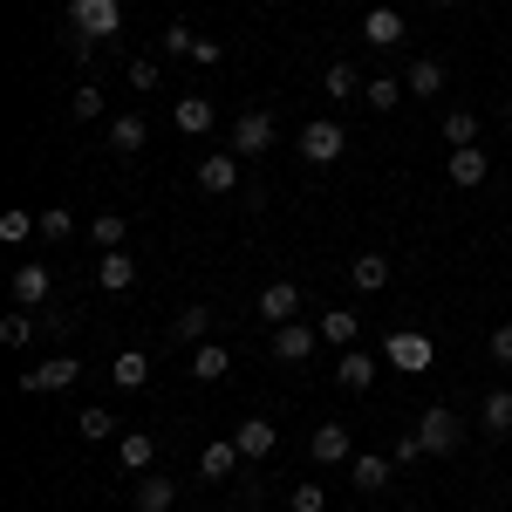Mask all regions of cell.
Segmentation results:
<instances>
[{
	"instance_id": "6da1fadb",
	"label": "cell",
	"mask_w": 512,
	"mask_h": 512,
	"mask_svg": "<svg viewBox=\"0 0 512 512\" xmlns=\"http://www.w3.org/2000/svg\"><path fill=\"white\" fill-rule=\"evenodd\" d=\"M69 28L89 41H117L123 28V0H69Z\"/></svg>"
},
{
	"instance_id": "7a4b0ae2",
	"label": "cell",
	"mask_w": 512,
	"mask_h": 512,
	"mask_svg": "<svg viewBox=\"0 0 512 512\" xmlns=\"http://www.w3.org/2000/svg\"><path fill=\"white\" fill-rule=\"evenodd\" d=\"M417 437H424V458H451V451L465 444V424H458V410L431 403V410L417 417Z\"/></svg>"
},
{
	"instance_id": "3957f363",
	"label": "cell",
	"mask_w": 512,
	"mask_h": 512,
	"mask_svg": "<svg viewBox=\"0 0 512 512\" xmlns=\"http://www.w3.org/2000/svg\"><path fill=\"white\" fill-rule=\"evenodd\" d=\"M383 362H390V369H417V376H424V369L437 362V342L424 335V328H390V342H383Z\"/></svg>"
},
{
	"instance_id": "277c9868",
	"label": "cell",
	"mask_w": 512,
	"mask_h": 512,
	"mask_svg": "<svg viewBox=\"0 0 512 512\" xmlns=\"http://www.w3.org/2000/svg\"><path fill=\"white\" fill-rule=\"evenodd\" d=\"M69 383H82V362H76V355H48L41 369H21V390H28V396L69 390Z\"/></svg>"
},
{
	"instance_id": "5b68a950",
	"label": "cell",
	"mask_w": 512,
	"mask_h": 512,
	"mask_svg": "<svg viewBox=\"0 0 512 512\" xmlns=\"http://www.w3.org/2000/svg\"><path fill=\"white\" fill-rule=\"evenodd\" d=\"M226 151H239V158H260V151H274V117H267V110H246V117H233V137H226Z\"/></svg>"
},
{
	"instance_id": "8992f818",
	"label": "cell",
	"mask_w": 512,
	"mask_h": 512,
	"mask_svg": "<svg viewBox=\"0 0 512 512\" xmlns=\"http://www.w3.org/2000/svg\"><path fill=\"white\" fill-rule=\"evenodd\" d=\"M342 151H349V137H342V123H335V117H315L308 130H301V158H308V164H335Z\"/></svg>"
},
{
	"instance_id": "52a82bcc",
	"label": "cell",
	"mask_w": 512,
	"mask_h": 512,
	"mask_svg": "<svg viewBox=\"0 0 512 512\" xmlns=\"http://www.w3.org/2000/svg\"><path fill=\"white\" fill-rule=\"evenodd\" d=\"M198 192H212V198L239 192V151H205L198 158Z\"/></svg>"
},
{
	"instance_id": "ba28073f",
	"label": "cell",
	"mask_w": 512,
	"mask_h": 512,
	"mask_svg": "<svg viewBox=\"0 0 512 512\" xmlns=\"http://www.w3.org/2000/svg\"><path fill=\"white\" fill-rule=\"evenodd\" d=\"M48 287H55V274H48L41 260H21V267H14V280H7L14 308H41V301H48Z\"/></svg>"
},
{
	"instance_id": "9c48e42d",
	"label": "cell",
	"mask_w": 512,
	"mask_h": 512,
	"mask_svg": "<svg viewBox=\"0 0 512 512\" xmlns=\"http://www.w3.org/2000/svg\"><path fill=\"white\" fill-rule=\"evenodd\" d=\"M260 321H274V328L301 321V287H294V280H267V287H260Z\"/></svg>"
},
{
	"instance_id": "30bf717a",
	"label": "cell",
	"mask_w": 512,
	"mask_h": 512,
	"mask_svg": "<svg viewBox=\"0 0 512 512\" xmlns=\"http://www.w3.org/2000/svg\"><path fill=\"white\" fill-rule=\"evenodd\" d=\"M308 451H315V465H349L355 458L349 424H315V431H308Z\"/></svg>"
},
{
	"instance_id": "8fae6325",
	"label": "cell",
	"mask_w": 512,
	"mask_h": 512,
	"mask_svg": "<svg viewBox=\"0 0 512 512\" xmlns=\"http://www.w3.org/2000/svg\"><path fill=\"white\" fill-rule=\"evenodd\" d=\"M171 123H178L185 137H212L219 110H212V96H178V103H171Z\"/></svg>"
},
{
	"instance_id": "7c38bea8",
	"label": "cell",
	"mask_w": 512,
	"mask_h": 512,
	"mask_svg": "<svg viewBox=\"0 0 512 512\" xmlns=\"http://www.w3.org/2000/svg\"><path fill=\"white\" fill-rule=\"evenodd\" d=\"M444 171H451V185H458V192H478V185L492 178V158H485L478 144H465V151H451V164H444Z\"/></svg>"
},
{
	"instance_id": "4fadbf2b",
	"label": "cell",
	"mask_w": 512,
	"mask_h": 512,
	"mask_svg": "<svg viewBox=\"0 0 512 512\" xmlns=\"http://www.w3.org/2000/svg\"><path fill=\"white\" fill-rule=\"evenodd\" d=\"M144 144H151V123L137 117V110H123V117H110V151H117V158H137Z\"/></svg>"
},
{
	"instance_id": "5bb4252c",
	"label": "cell",
	"mask_w": 512,
	"mask_h": 512,
	"mask_svg": "<svg viewBox=\"0 0 512 512\" xmlns=\"http://www.w3.org/2000/svg\"><path fill=\"white\" fill-rule=\"evenodd\" d=\"M335 383L362 396L369 383H376V355H369V349H342V355H335Z\"/></svg>"
},
{
	"instance_id": "9a60e30c",
	"label": "cell",
	"mask_w": 512,
	"mask_h": 512,
	"mask_svg": "<svg viewBox=\"0 0 512 512\" xmlns=\"http://www.w3.org/2000/svg\"><path fill=\"white\" fill-rule=\"evenodd\" d=\"M390 465L396 458H383V451H355L349 458V485L355 492H383V485H390Z\"/></svg>"
},
{
	"instance_id": "2e32d148",
	"label": "cell",
	"mask_w": 512,
	"mask_h": 512,
	"mask_svg": "<svg viewBox=\"0 0 512 512\" xmlns=\"http://www.w3.org/2000/svg\"><path fill=\"white\" fill-rule=\"evenodd\" d=\"M321 342V328H308V321H287V328H274V355L280 362H308Z\"/></svg>"
},
{
	"instance_id": "e0dca14e",
	"label": "cell",
	"mask_w": 512,
	"mask_h": 512,
	"mask_svg": "<svg viewBox=\"0 0 512 512\" xmlns=\"http://www.w3.org/2000/svg\"><path fill=\"white\" fill-rule=\"evenodd\" d=\"M137 512H171L178 506V478H158V472H137Z\"/></svg>"
},
{
	"instance_id": "ac0fdd59",
	"label": "cell",
	"mask_w": 512,
	"mask_h": 512,
	"mask_svg": "<svg viewBox=\"0 0 512 512\" xmlns=\"http://www.w3.org/2000/svg\"><path fill=\"white\" fill-rule=\"evenodd\" d=\"M362 41H369V48H396V41H403V14H396V7H369V14H362Z\"/></svg>"
},
{
	"instance_id": "d6986e66",
	"label": "cell",
	"mask_w": 512,
	"mask_h": 512,
	"mask_svg": "<svg viewBox=\"0 0 512 512\" xmlns=\"http://www.w3.org/2000/svg\"><path fill=\"white\" fill-rule=\"evenodd\" d=\"M96 287H103V294H130V287H137V260H130V253H103V260H96Z\"/></svg>"
},
{
	"instance_id": "ffe728a7",
	"label": "cell",
	"mask_w": 512,
	"mask_h": 512,
	"mask_svg": "<svg viewBox=\"0 0 512 512\" xmlns=\"http://www.w3.org/2000/svg\"><path fill=\"white\" fill-rule=\"evenodd\" d=\"M117 458H123V472H151V465H158V437L151 431H123Z\"/></svg>"
},
{
	"instance_id": "44dd1931",
	"label": "cell",
	"mask_w": 512,
	"mask_h": 512,
	"mask_svg": "<svg viewBox=\"0 0 512 512\" xmlns=\"http://www.w3.org/2000/svg\"><path fill=\"white\" fill-rule=\"evenodd\" d=\"M349 287H355V294H383V287H390V260H383V253L349 260Z\"/></svg>"
},
{
	"instance_id": "7402d4cb",
	"label": "cell",
	"mask_w": 512,
	"mask_h": 512,
	"mask_svg": "<svg viewBox=\"0 0 512 512\" xmlns=\"http://www.w3.org/2000/svg\"><path fill=\"white\" fill-rule=\"evenodd\" d=\"M110 383H117V390H144V383H151V355H144V349H117Z\"/></svg>"
},
{
	"instance_id": "603a6c76",
	"label": "cell",
	"mask_w": 512,
	"mask_h": 512,
	"mask_svg": "<svg viewBox=\"0 0 512 512\" xmlns=\"http://www.w3.org/2000/svg\"><path fill=\"white\" fill-rule=\"evenodd\" d=\"M233 444H239V458H267V451L280 444V431L267 424V417H246V424L233 431Z\"/></svg>"
},
{
	"instance_id": "cb8c5ba5",
	"label": "cell",
	"mask_w": 512,
	"mask_h": 512,
	"mask_svg": "<svg viewBox=\"0 0 512 512\" xmlns=\"http://www.w3.org/2000/svg\"><path fill=\"white\" fill-rule=\"evenodd\" d=\"M321 96H335V103H362V69H355V62H328Z\"/></svg>"
},
{
	"instance_id": "d4e9b609",
	"label": "cell",
	"mask_w": 512,
	"mask_h": 512,
	"mask_svg": "<svg viewBox=\"0 0 512 512\" xmlns=\"http://www.w3.org/2000/svg\"><path fill=\"white\" fill-rule=\"evenodd\" d=\"M171 342H185V349L212 342V308H178L171 315Z\"/></svg>"
},
{
	"instance_id": "484cf974",
	"label": "cell",
	"mask_w": 512,
	"mask_h": 512,
	"mask_svg": "<svg viewBox=\"0 0 512 512\" xmlns=\"http://www.w3.org/2000/svg\"><path fill=\"white\" fill-rule=\"evenodd\" d=\"M355 335H362V315H355V308H328V315H321V342H328V349H355Z\"/></svg>"
},
{
	"instance_id": "4316f807",
	"label": "cell",
	"mask_w": 512,
	"mask_h": 512,
	"mask_svg": "<svg viewBox=\"0 0 512 512\" xmlns=\"http://www.w3.org/2000/svg\"><path fill=\"white\" fill-rule=\"evenodd\" d=\"M233 465H239V444H233V437H212V444L198 451V478H233Z\"/></svg>"
},
{
	"instance_id": "83f0119b",
	"label": "cell",
	"mask_w": 512,
	"mask_h": 512,
	"mask_svg": "<svg viewBox=\"0 0 512 512\" xmlns=\"http://www.w3.org/2000/svg\"><path fill=\"white\" fill-rule=\"evenodd\" d=\"M403 89H410V96H437V89H444V62H437V55H417V62L403 69Z\"/></svg>"
},
{
	"instance_id": "f1b7e54d",
	"label": "cell",
	"mask_w": 512,
	"mask_h": 512,
	"mask_svg": "<svg viewBox=\"0 0 512 512\" xmlns=\"http://www.w3.org/2000/svg\"><path fill=\"white\" fill-rule=\"evenodd\" d=\"M226 369H233V355H226V342H198V349H192V376H198V383H219Z\"/></svg>"
},
{
	"instance_id": "f546056e",
	"label": "cell",
	"mask_w": 512,
	"mask_h": 512,
	"mask_svg": "<svg viewBox=\"0 0 512 512\" xmlns=\"http://www.w3.org/2000/svg\"><path fill=\"white\" fill-rule=\"evenodd\" d=\"M123 233H130L123 212H96V219H89V246H96V253H123Z\"/></svg>"
},
{
	"instance_id": "4dcf8cb0",
	"label": "cell",
	"mask_w": 512,
	"mask_h": 512,
	"mask_svg": "<svg viewBox=\"0 0 512 512\" xmlns=\"http://www.w3.org/2000/svg\"><path fill=\"white\" fill-rule=\"evenodd\" d=\"M478 424L492 437H512V390H492L485 396V410H478Z\"/></svg>"
},
{
	"instance_id": "1f68e13d",
	"label": "cell",
	"mask_w": 512,
	"mask_h": 512,
	"mask_svg": "<svg viewBox=\"0 0 512 512\" xmlns=\"http://www.w3.org/2000/svg\"><path fill=\"white\" fill-rule=\"evenodd\" d=\"M41 239H48V246L76 239V212H69V205H41Z\"/></svg>"
},
{
	"instance_id": "d6a6232c",
	"label": "cell",
	"mask_w": 512,
	"mask_h": 512,
	"mask_svg": "<svg viewBox=\"0 0 512 512\" xmlns=\"http://www.w3.org/2000/svg\"><path fill=\"white\" fill-rule=\"evenodd\" d=\"M403 96H410V89H403L396 76H369V89H362V103H369V110H396Z\"/></svg>"
},
{
	"instance_id": "836d02e7",
	"label": "cell",
	"mask_w": 512,
	"mask_h": 512,
	"mask_svg": "<svg viewBox=\"0 0 512 512\" xmlns=\"http://www.w3.org/2000/svg\"><path fill=\"white\" fill-rule=\"evenodd\" d=\"M444 144H451V151L478 144V117H472V110H444Z\"/></svg>"
},
{
	"instance_id": "e575fe53",
	"label": "cell",
	"mask_w": 512,
	"mask_h": 512,
	"mask_svg": "<svg viewBox=\"0 0 512 512\" xmlns=\"http://www.w3.org/2000/svg\"><path fill=\"white\" fill-rule=\"evenodd\" d=\"M76 431L89 437V444H103V437H123V431H117V417H110L103 403H89V410H82V417H76Z\"/></svg>"
},
{
	"instance_id": "d590c367",
	"label": "cell",
	"mask_w": 512,
	"mask_h": 512,
	"mask_svg": "<svg viewBox=\"0 0 512 512\" xmlns=\"http://www.w3.org/2000/svg\"><path fill=\"white\" fill-rule=\"evenodd\" d=\"M41 226V212H28V205H14V212H0V239H7V246H21V239L35 233Z\"/></svg>"
},
{
	"instance_id": "8d00e7d4",
	"label": "cell",
	"mask_w": 512,
	"mask_h": 512,
	"mask_svg": "<svg viewBox=\"0 0 512 512\" xmlns=\"http://www.w3.org/2000/svg\"><path fill=\"white\" fill-rule=\"evenodd\" d=\"M69 117H76V123H96V117H103V89H96V82H76V96H69Z\"/></svg>"
},
{
	"instance_id": "74e56055",
	"label": "cell",
	"mask_w": 512,
	"mask_h": 512,
	"mask_svg": "<svg viewBox=\"0 0 512 512\" xmlns=\"http://www.w3.org/2000/svg\"><path fill=\"white\" fill-rule=\"evenodd\" d=\"M287 506L294 512H328V485H321V478H301V485L287 492Z\"/></svg>"
},
{
	"instance_id": "f35d334b",
	"label": "cell",
	"mask_w": 512,
	"mask_h": 512,
	"mask_svg": "<svg viewBox=\"0 0 512 512\" xmlns=\"http://www.w3.org/2000/svg\"><path fill=\"white\" fill-rule=\"evenodd\" d=\"M0 342H7V349H28V342H35V315H28V308L7 315V321H0Z\"/></svg>"
},
{
	"instance_id": "ab89813d",
	"label": "cell",
	"mask_w": 512,
	"mask_h": 512,
	"mask_svg": "<svg viewBox=\"0 0 512 512\" xmlns=\"http://www.w3.org/2000/svg\"><path fill=\"white\" fill-rule=\"evenodd\" d=\"M158 48H164V55H185V62H192L198 35H192V28H185V21H171V28H164V35H158Z\"/></svg>"
},
{
	"instance_id": "60d3db41",
	"label": "cell",
	"mask_w": 512,
	"mask_h": 512,
	"mask_svg": "<svg viewBox=\"0 0 512 512\" xmlns=\"http://www.w3.org/2000/svg\"><path fill=\"white\" fill-rule=\"evenodd\" d=\"M158 82H164L158 55H137V62H130V89H158Z\"/></svg>"
},
{
	"instance_id": "b9f144b4",
	"label": "cell",
	"mask_w": 512,
	"mask_h": 512,
	"mask_svg": "<svg viewBox=\"0 0 512 512\" xmlns=\"http://www.w3.org/2000/svg\"><path fill=\"white\" fill-rule=\"evenodd\" d=\"M96 48H103V41H89V35H76V28H69V62H76V69H89V62H96Z\"/></svg>"
},
{
	"instance_id": "7bdbcfd3",
	"label": "cell",
	"mask_w": 512,
	"mask_h": 512,
	"mask_svg": "<svg viewBox=\"0 0 512 512\" xmlns=\"http://www.w3.org/2000/svg\"><path fill=\"white\" fill-rule=\"evenodd\" d=\"M390 458H396V465H417V458H424V437H417V431H403Z\"/></svg>"
},
{
	"instance_id": "ee69618b",
	"label": "cell",
	"mask_w": 512,
	"mask_h": 512,
	"mask_svg": "<svg viewBox=\"0 0 512 512\" xmlns=\"http://www.w3.org/2000/svg\"><path fill=\"white\" fill-rule=\"evenodd\" d=\"M492 362H506V369H512V321L492 328Z\"/></svg>"
},
{
	"instance_id": "f6af8a7d",
	"label": "cell",
	"mask_w": 512,
	"mask_h": 512,
	"mask_svg": "<svg viewBox=\"0 0 512 512\" xmlns=\"http://www.w3.org/2000/svg\"><path fill=\"white\" fill-rule=\"evenodd\" d=\"M219 55H226V48H219V41H205V35H198V48H192V62H198V69H212V62H219Z\"/></svg>"
},
{
	"instance_id": "bcb514c9",
	"label": "cell",
	"mask_w": 512,
	"mask_h": 512,
	"mask_svg": "<svg viewBox=\"0 0 512 512\" xmlns=\"http://www.w3.org/2000/svg\"><path fill=\"white\" fill-rule=\"evenodd\" d=\"M41 328H48V335H69V328H76V315H62V308H48V315H41Z\"/></svg>"
},
{
	"instance_id": "7dc6e473",
	"label": "cell",
	"mask_w": 512,
	"mask_h": 512,
	"mask_svg": "<svg viewBox=\"0 0 512 512\" xmlns=\"http://www.w3.org/2000/svg\"><path fill=\"white\" fill-rule=\"evenodd\" d=\"M431 7H458V0H431Z\"/></svg>"
},
{
	"instance_id": "c3c4849f",
	"label": "cell",
	"mask_w": 512,
	"mask_h": 512,
	"mask_svg": "<svg viewBox=\"0 0 512 512\" xmlns=\"http://www.w3.org/2000/svg\"><path fill=\"white\" fill-rule=\"evenodd\" d=\"M506 123H512V96H506Z\"/></svg>"
}]
</instances>
